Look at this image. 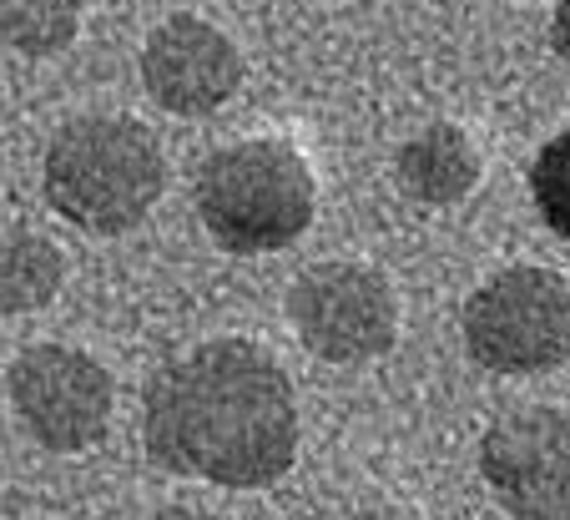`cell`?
<instances>
[{"label": "cell", "instance_id": "obj_12", "mask_svg": "<svg viewBox=\"0 0 570 520\" xmlns=\"http://www.w3.org/2000/svg\"><path fill=\"white\" fill-rule=\"evenodd\" d=\"M530 197L546 228L570 243V121L556 131L530 163Z\"/></svg>", "mask_w": 570, "mask_h": 520}, {"label": "cell", "instance_id": "obj_2", "mask_svg": "<svg viewBox=\"0 0 570 520\" xmlns=\"http://www.w3.org/2000/svg\"><path fill=\"white\" fill-rule=\"evenodd\" d=\"M161 187H167V157L151 127H141L137 117H111V111L71 117L56 127L41 157V193L51 213L97 238L137 228L157 207Z\"/></svg>", "mask_w": 570, "mask_h": 520}, {"label": "cell", "instance_id": "obj_5", "mask_svg": "<svg viewBox=\"0 0 570 520\" xmlns=\"http://www.w3.org/2000/svg\"><path fill=\"white\" fill-rule=\"evenodd\" d=\"M288 324L303 349L328 364H364L394 349L399 298L364 263H313L288 288Z\"/></svg>", "mask_w": 570, "mask_h": 520}, {"label": "cell", "instance_id": "obj_7", "mask_svg": "<svg viewBox=\"0 0 570 520\" xmlns=\"http://www.w3.org/2000/svg\"><path fill=\"white\" fill-rule=\"evenodd\" d=\"M480 475L515 520H570V410L530 404L480 440Z\"/></svg>", "mask_w": 570, "mask_h": 520}, {"label": "cell", "instance_id": "obj_9", "mask_svg": "<svg viewBox=\"0 0 570 520\" xmlns=\"http://www.w3.org/2000/svg\"><path fill=\"white\" fill-rule=\"evenodd\" d=\"M394 167H399V187L434 207L460 203L480 183V153H474V141L454 121H434L420 137H410L399 147Z\"/></svg>", "mask_w": 570, "mask_h": 520}, {"label": "cell", "instance_id": "obj_10", "mask_svg": "<svg viewBox=\"0 0 570 520\" xmlns=\"http://www.w3.org/2000/svg\"><path fill=\"white\" fill-rule=\"evenodd\" d=\"M66 258L31 228H0V314H36L61 293Z\"/></svg>", "mask_w": 570, "mask_h": 520}, {"label": "cell", "instance_id": "obj_14", "mask_svg": "<svg viewBox=\"0 0 570 520\" xmlns=\"http://www.w3.org/2000/svg\"><path fill=\"white\" fill-rule=\"evenodd\" d=\"M348 520H420V516L404 510V506H368V510H358V516H348Z\"/></svg>", "mask_w": 570, "mask_h": 520}, {"label": "cell", "instance_id": "obj_3", "mask_svg": "<svg viewBox=\"0 0 570 520\" xmlns=\"http://www.w3.org/2000/svg\"><path fill=\"white\" fill-rule=\"evenodd\" d=\"M207 238L237 258H258L298 243L318 207L308 157L283 137H248L217 147L193 187Z\"/></svg>", "mask_w": 570, "mask_h": 520}, {"label": "cell", "instance_id": "obj_4", "mask_svg": "<svg viewBox=\"0 0 570 520\" xmlns=\"http://www.w3.org/2000/svg\"><path fill=\"white\" fill-rule=\"evenodd\" d=\"M464 349L490 374H546L570 359V288L550 268H505L464 298Z\"/></svg>", "mask_w": 570, "mask_h": 520}, {"label": "cell", "instance_id": "obj_16", "mask_svg": "<svg viewBox=\"0 0 570 520\" xmlns=\"http://www.w3.org/2000/svg\"><path fill=\"white\" fill-rule=\"evenodd\" d=\"M0 167H6V141H0Z\"/></svg>", "mask_w": 570, "mask_h": 520}, {"label": "cell", "instance_id": "obj_11", "mask_svg": "<svg viewBox=\"0 0 570 520\" xmlns=\"http://www.w3.org/2000/svg\"><path fill=\"white\" fill-rule=\"evenodd\" d=\"M81 31V0H0V41L21 56H61Z\"/></svg>", "mask_w": 570, "mask_h": 520}, {"label": "cell", "instance_id": "obj_15", "mask_svg": "<svg viewBox=\"0 0 570 520\" xmlns=\"http://www.w3.org/2000/svg\"><path fill=\"white\" fill-rule=\"evenodd\" d=\"M151 520H227V516H213V510H193V506H167V510H157Z\"/></svg>", "mask_w": 570, "mask_h": 520}, {"label": "cell", "instance_id": "obj_8", "mask_svg": "<svg viewBox=\"0 0 570 520\" xmlns=\"http://www.w3.org/2000/svg\"><path fill=\"white\" fill-rule=\"evenodd\" d=\"M141 81L173 117H207L243 87V51L203 16H167L141 46Z\"/></svg>", "mask_w": 570, "mask_h": 520}, {"label": "cell", "instance_id": "obj_6", "mask_svg": "<svg viewBox=\"0 0 570 520\" xmlns=\"http://www.w3.org/2000/svg\"><path fill=\"white\" fill-rule=\"evenodd\" d=\"M11 410L41 450L76 455L107 434L111 424V374L101 359L76 344H31L6 374Z\"/></svg>", "mask_w": 570, "mask_h": 520}, {"label": "cell", "instance_id": "obj_13", "mask_svg": "<svg viewBox=\"0 0 570 520\" xmlns=\"http://www.w3.org/2000/svg\"><path fill=\"white\" fill-rule=\"evenodd\" d=\"M550 41H556V51L566 56V66H570V0H560V6H556V21H550Z\"/></svg>", "mask_w": 570, "mask_h": 520}, {"label": "cell", "instance_id": "obj_1", "mask_svg": "<svg viewBox=\"0 0 570 520\" xmlns=\"http://www.w3.org/2000/svg\"><path fill=\"white\" fill-rule=\"evenodd\" d=\"M141 440L173 475L227 490L273 485L298 455L293 380L253 339H207L151 374Z\"/></svg>", "mask_w": 570, "mask_h": 520}]
</instances>
